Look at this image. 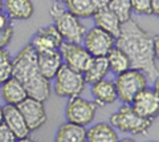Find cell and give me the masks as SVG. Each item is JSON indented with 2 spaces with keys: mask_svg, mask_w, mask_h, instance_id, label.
<instances>
[{
  "mask_svg": "<svg viewBox=\"0 0 159 142\" xmlns=\"http://www.w3.org/2000/svg\"><path fill=\"white\" fill-rule=\"evenodd\" d=\"M158 35L152 36L146 29L130 19L121 25V32L116 39V47L129 57L131 69L141 71L147 80H158Z\"/></svg>",
  "mask_w": 159,
  "mask_h": 142,
  "instance_id": "6da1fadb",
  "label": "cell"
},
{
  "mask_svg": "<svg viewBox=\"0 0 159 142\" xmlns=\"http://www.w3.org/2000/svg\"><path fill=\"white\" fill-rule=\"evenodd\" d=\"M12 77L21 82L28 97L45 102L51 96V84L39 69L36 51L31 43H27L12 58Z\"/></svg>",
  "mask_w": 159,
  "mask_h": 142,
  "instance_id": "7a4b0ae2",
  "label": "cell"
},
{
  "mask_svg": "<svg viewBox=\"0 0 159 142\" xmlns=\"http://www.w3.org/2000/svg\"><path fill=\"white\" fill-rule=\"evenodd\" d=\"M51 16L53 19V25L56 27L64 41L76 44L82 43L86 27L80 21L77 16L69 12L61 3H54L51 7Z\"/></svg>",
  "mask_w": 159,
  "mask_h": 142,
  "instance_id": "3957f363",
  "label": "cell"
},
{
  "mask_svg": "<svg viewBox=\"0 0 159 142\" xmlns=\"http://www.w3.org/2000/svg\"><path fill=\"white\" fill-rule=\"evenodd\" d=\"M148 80L146 75L137 69H127L117 75V80L114 82L117 90V98L123 104L131 105V102L137 97L138 93L147 88Z\"/></svg>",
  "mask_w": 159,
  "mask_h": 142,
  "instance_id": "277c9868",
  "label": "cell"
},
{
  "mask_svg": "<svg viewBox=\"0 0 159 142\" xmlns=\"http://www.w3.org/2000/svg\"><path fill=\"white\" fill-rule=\"evenodd\" d=\"M154 120L139 116L131 105L125 104L110 116V125L130 134H143L152 126Z\"/></svg>",
  "mask_w": 159,
  "mask_h": 142,
  "instance_id": "5b68a950",
  "label": "cell"
},
{
  "mask_svg": "<svg viewBox=\"0 0 159 142\" xmlns=\"http://www.w3.org/2000/svg\"><path fill=\"white\" fill-rule=\"evenodd\" d=\"M53 80L54 93L60 97H64V98L80 96L86 86V81L82 73L72 69L65 64L61 65Z\"/></svg>",
  "mask_w": 159,
  "mask_h": 142,
  "instance_id": "8992f818",
  "label": "cell"
},
{
  "mask_svg": "<svg viewBox=\"0 0 159 142\" xmlns=\"http://www.w3.org/2000/svg\"><path fill=\"white\" fill-rule=\"evenodd\" d=\"M97 113V105L93 101L82 98L81 96H74L68 100L65 106V117L68 122L86 126L94 120Z\"/></svg>",
  "mask_w": 159,
  "mask_h": 142,
  "instance_id": "52a82bcc",
  "label": "cell"
},
{
  "mask_svg": "<svg viewBox=\"0 0 159 142\" xmlns=\"http://www.w3.org/2000/svg\"><path fill=\"white\" fill-rule=\"evenodd\" d=\"M82 43L84 48L90 53L92 57H106L107 53L116 47V39L96 25L86 29Z\"/></svg>",
  "mask_w": 159,
  "mask_h": 142,
  "instance_id": "ba28073f",
  "label": "cell"
},
{
  "mask_svg": "<svg viewBox=\"0 0 159 142\" xmlns=\"http://www.w3.org/2000/svg\"><path fill=\"white\" fill-rule=\"evenodd\" d=\"M58 51L61 53L64 64L74 71L82 73V75L86 72V69L92 64L93 57L81 44L62 41Z\"/></svg>",
  "mask_w": 159,
  "mask_h": 142,
  "instance_id": "9c48e42d",
  "label": "cell"
},
{
  "mask_svg": "<svg viewBox=\"0 0 159 142\" xmlns=\"http://www.w3.org/2000/svg\"><path fill=\"white\" fill-rule=\"evenodd\" d=\"M133 109L139 116L148 120H154L158 116L159 110V96H158V80L155 81V88L150 89L146 88L141 93H138L137 97L131 102Z\"/></svg>",
  "mask_w": 159,
  "mask_h": 142,
  "instance_id": "30bf717a",
  "label": "cell"
},
{
  "mask_svg": "<svg viewBox=\"0 0 159 142\" xmlns=\"http://www.w3.org/2000/svg\"><path fill=\"white\" fill-rule=\"evenodd\" d=\"M20 113L24 117L29 130H37L47 122V112L44 108V102L34 100L32 97H27L17 105Z\"/></svg>",
  "mask_w": 159,
  "mask_h": 142,
  "instance_id": "8fae6325",
  "label": "cell"
},
{
  "mask_svg": "<svg viewBox=\"0 0 159 142\" xmlns=\"http://www.w3.org/2000/svg\"><path fill=\"white\" fill-rule=\"evenodd\" d=\"M36 56H37V65L41 75L49 81L53 80L56 73L64 64L60 51L41 49V51H36Z\"/></svg>",
  "mask_w": 159,
  "mask_h": 142,
  "instance_id": "7c38bea8",
  "label": "cell"
},
{
  "mask_svg": "<svg viewBox=\"0 0 159 142\" xmlns=\"http://www.w3.org/2000/svg\"><path fill=\"white\" fill-rule=\"evenodd\" d=\"M62 41H64L62 37L58 33L56 27L48 25L39 29L29 43L34 48V51H41V49H60Z\"/></svg>",
  "mask_w": 159,
  "mask_h": 142,
  "instance_id": "4fadbf2b",
  "label": "cell"
},
{
  "mask_svg": "<svg viewBox=\"0 0 159 142\" xmlns=\"http://www.w3.org/2000/svg\"><path fill=\"white\" fill-rule=\"evenodd\" d=\"M3 122L9 129L13 131L17 140L27 138L31 133V130L27 126V122L20 113L19 108L15 105H6L3 106Z\"/></svg>",
  "mask_w": 159,
  "mask_h": 142,
  "instance_id": "5bb4252c",
  "label": "cell"
},
{
  "mask_svg": "<svg viewBox=\"0 0 159 142\" xmlns=\"http://www.w3.org/2000/svg\"><path fill=\"white\" fill-rule=\"evenodd\" d=\"M92 96L93 102L97 106H106L113 104L117 100V90L114 82L106 78H102L92 84Z\"/></svg>",
  "mask_w": 159,
  "mask_h": 142,
  "instance_id": "9a60e30c",
  "label": "cell"
},
{
  "mask_svg": "<svg viewBox=\"0 0 159 142\" xmlns=\"http://www.w3.org/2000/svg\"><path fill=\"white\" fill-rule=\"evenodd\" d=\"M93 19H94V24H96L97 28L107 32L109 35H111L114 39H117L119 32H121L122 23L118 20V17L107 7L97 9V11L93 13Z\"/></svg>",
  "mask_w": 159,
  "mask_h": 142,
  "instance_id": "2e32d148",
  "label": "cell"
},
{
  "mask_svg": "<svg viewBox=\"0 0 159 142\" xmlns=\"http://www.w3.org/2000/svg\"><path fill=\"white\" fill-rule=\"evenodd\" d=\"M0 92H2V98L6 102V105L17 106L20 102L24 101L28 97L25 88L21 85V82L19 80H16L12 76L2 84Z\"/></svg>",
  "mask_w": 159,
  "mask_h": 142,
  "instance_id": "e0dca14e",
  "label": "cell"
},
{
  "mask_svg": "<svg viewBox=\"0 0 159 142\" xmlns=\"http://www.w3.org/2000/svg\"><path fill=\"white\" fill-rule=\"evenodd\" d=\"M3 7L11 20H28L34 12L32 0H4Z\"/></svg>",
  "mask_w": 159,
  "mask_h": 142,
  "instance_id": "ac0fdd59",
  "label": "cell"
},
{
  "mask_svg": "<svg viewBox=\"0 0 159 142\" xmlns=\"http://www.w3.org/2000/svg\"><path fill=\"white\" fill-rule=\"evenodd\" d=\"M54 142H86L85 126L66 121L57 129Z\"/></svg>",
  "mask_w": 159,
  "mask_h": 142,
  "instance_id": "d6986e66",
  "label": "cell"
},
{
  "mask_svg": "<svg viewBox=\"0 0 159 142\" xmlns=\"http://www.w3.org/2000/svg\"><path fill=\"white\" fill-rule=\"evenodd\" d=\"M116 128L106 122H98L86 130V142H118Z\"/></svg>",
  "mask_w": 159,
  "mask_h": 142,
  "instance_id": "ffe728a7",
  "label": "cell"
},
{
  "mask_svg": "<svg viewBox=\"0 0 159 142\" xmlns=\"http://www.w3.org/2000/svg\"><path fill=\"white\" fill-rule=\"evenodd\" d=\"M109 73V65L106 57H93L90 66L84 73L86 84H94L102 78H105Z\"/></svg>",
  "mask_w": 159,
  "mask_h": 142,
  "instance_id": "44dd1931",
  "label": "cell"
},
{
  "mask_svg": "<svg viewBox=\"0 0 159 142\" xmlns=\"http://www.w3.org/2000/svg\"><path fill=\"white\" fill-rule=\"evenodd\" d=\"M109 71H111L114 75H121L122 72L130 69V61L129 57L123 53L119 48L114 47L106 56Z\"/></svg>",
  "mask_w": 159,
  "mask_h": 142,
  "instance_id": "7402d4cb",
  "label": "cell"
},
{
  "mask_svg": "<svg viewBox=\"0 0 159 142\" xmlns=\"http://www.w3.org/2000/svg\"><path fill=\"white\" fill-rule=\"evenodd\" d=\"M65 8L78 19H88L96 12L92 0H65Z\"/></svg>",
  "mask_w": 159,
  "mask_h": 142,
  "instance_id": "603a6c76",
  "label": "cell"
},
{
  "mask_svg": "<svg viewBox=\"0 0 159 142\" xmlns=\"http://www.w3.org/2000/svg\"><path fill=\"white\" fill-rule=\"evenodd\" d=\"M107 8L116 15L122 24L133 19V8L130 0H110Z\"/></svg>",
  "mask_w": 159,
  "mask_h": 142,
  "instance_id": "cb8c5ba5",
  "label": "cell"
},
{
  "mask_svg": "<svg viewBox=\"0 0 159 142\" xmlns=\"http://www.w3.org/2000/svg\"><path fill=\"white\" fill-rule=\"evenodd\" d=\"M12 76V57L9 52L0 48V86Z\"/></svg>",
  "mask_w": 159,
  "mask_h": 142,
  "instance_id": "d4e9b609",
  "label": "cell"
},
{
  "mask_svg": "<svg viewBox=\"0 0 159 142\" xmlns=\"http://www.w3.org/2000/svg\"><path fill=\"white\" fill-rule=\"evenodd\" d=\"M131 8L139 15H152L150 8V0H130Z\"/></svg>",
  "mask_w": 159,
  "mask_h": 142,
  "instance_id": "484cf974",
  "label": "cell"
},
{
  "mask_svg": "<svg viewBox=\"0 0 159 142\" xmlns=\"http://www.w3.org/2000/svg\"><path fill=\"white\" fill-rule=\"evenodd\" d=\"M16 141L17 138L13 134V131L4 122H2L0 124V142H16Z\"/></svg>",
  "mask_w": 159,
  "mask_h": 142,
  "instance_id": "4316f807",
  "label": "cell"
},
{
  "mask_svg": "<svg viewBox=\"0 0 159 142\" xmlns=\"http://www.w3.org/2000/svg\"><path fill=\"white\" fill-rule=\"evenodd\" d=\"M12 36H13V28H9L7 31L0 32V48L7 47L12 40Z\"/></svg>",
  "mask_w": 159,
  "mask_h": 142,
  "instance_id": "83f0119b",
  "label": "cell"
},
{
  "mask_svg": "<svg viewBox=\"0 0 159 142\" xmlns=\"http://www.w3.org/2000/svg\"><path fill=\"white\" fill-rule=\"evenodd\" d=\"M12 28V24H11V19H9L6 12H2L0 11V32L3 31H7V29Z\"/></svg>",
  "mask_w": 159,
  "mask_h": 142,
  "instance_id": "f1b7e54d",
  "label": "cell"
},
{
  "mask_svg": "<svg viewBox=\"0 0 159 142\" xmlns=\"http://www.w3.org/2000/svg\"><path fill=\"white\" fill-rule=\"evenodd\" d=\"M109 3H110V0H92V4L94 9H99V8H105L109 6Z\"/></svg>",
  "mask_w": 159,
  "mask_h": 142,
  "instance_id": "f546056e",
  "label": "cell"
},
{
  "mask_svg": "<svg viewBox=\"0 0 159 142\" xmlns=\"http://www.w3.org/2000/svg\"><path fill=\"white\" fill-rule=\"evenodd\" d=\"M150 8L152 15H159V0H150Z\"/></svg>",
  "mask_w": 159,
  "mask_h": 142,
  "instance_id": "4dcf8cb0",
  "label": "cell"
},
{
  "mask_svg": "<svg viewBox=\"0 0 159 142\" xmlns=\"http://www.w3.org/2000/svg\"><path fill=\"white\" fill-rule=\"evenodd\" d=\"M16 142H36V141H33V140H31L29 137H27V138H21V140H17Z\"/></svg>",
  "mask_w": 159,
  "mask_h": 142,
  "instance_id": "1f68e13d",
  "label": "cell"
},
{
  "mask_svg": "<svg viewBox=\"0 0 159 142\" xmlns=\"http://www.w3.org/2000/svg\"><path fill=\"white\" fill-rule=\"evenodd\" d=\"M3 122V106L0 105V124Z\"/></svg>",
  "mask_w": 159,
  "mask_h": 142,
  "instance_id": "d6a6232c",
  "label": "cell"
},
{
  "mask_svg": "<svg viewBox=\"0 0 159 142\" xmlns=\"http://www.w3.org/2000/svg\"><path fill=\"white\" fill-rule=\"evenodd\" d=\"M118 142H135L133 138H125V140H121V141H118Z\"/></svg>",
  "mask_w": 159,
  "mask_h": 142,
  "instance_id": "836d02e7",
  "label": "cell"
},
{
  "mask_svg": "<svg viewBox=\"0 0 159 142\" xmlns=\"http://www.w3.org/2000/svg\"><path fill=\"white\" fill-rule=\"evenodd\" d=\"M3 3H4V0H0V11L3 9Z\"/></svg>",
  "mask_w": 159,
  "mask_h": 142,
  "instance_id": "e575fe53",
  "label": "cell"
},
{
  "mask_svg": "<svg viewBox=\"0 0 159 142\" xmlns=\"http://www.w3.org/2000/svg\"><path fill=\"white\" fill-rule=\"evenodd\" d=\"M54 3H65V0H54Z\"/></svg>",
  "mask_w": 159,
  "mask_h": 142,
  "instance_id": "d590c367",
  "label": "cell"
},
{
  "mask_svg": "<svg viewBox=\"0 0 159 142\" xmlns=\"http://www.w3.org/2000/svg\"><path fill=\"white\" fill-rule=\"evenodd\" d=\"M148 142H158V141H148Z\"/></svg>",
  "mask_w": 159,
  "mask_h": 142,
  "instance_id": "8d00e7d4",
  "label": "cell"
}]
</instances>
